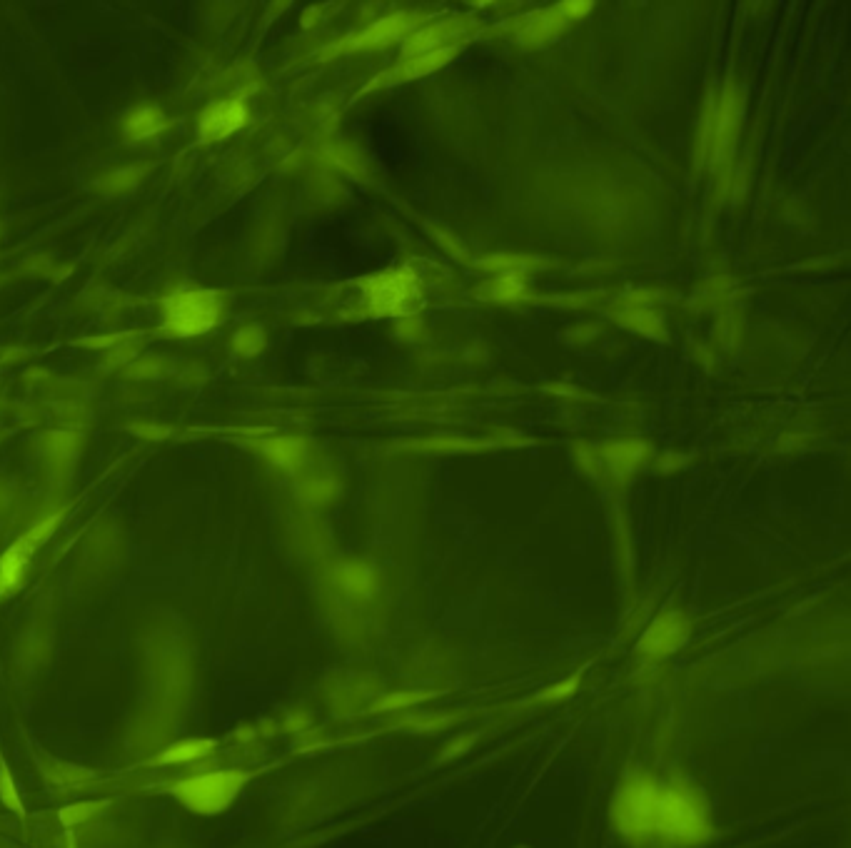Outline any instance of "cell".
<instances>
[{
    "label": "cell",
    "mask_w": 851,
    "mask_h": 848,
    "mask_svg": "<svg viewBox=\"0 0 851 848\" xmlns=\"http://www.w3.org/2000/svg\"><path fill=\"white\" fill-rule=\"evenodd\" d=\"M617 824L632 839L697 844L707 836V816L689 791L634 781L617 799Z\"/></svg>",
    "instance_id": "1"
},
{
    "label": "cell",
    "mask_w": 851,
    "mask_h": 848,
    "mask_svg": "<svg viewBox=\"0 0 851 848\" xmlns=\"http://www.w3.org/2000/svg\"><path fill=\"white\" fill-rule=\"evenodd\" d=\"M228 302L213 287H178L160 302V332L170 340H193L213 332L225 320Z\"/></svg>",
    "instance_id": "2"
},
{
    "label": "cell",
    "mask_w": 851,
    "mask_h": 848,
    "mask_svg": "<svg viewBox=\"0 0 851 848\" xmlns=\"http://www.w3.org/2000/svg\"><path fill=\"white\" fill-rule=\"evenodd\" d=\"M250 774L240 769H223L210 771V774L190 776V779L178 781L170 789V794L180 801L188 811L200 816H215L223 814L233 806L240 791L248 786Z\"/></svg>",
    "instance_id": "3"
},
{
    "label": "cell",
    "mask_w": 851,
    "mask_h": 848,
    "mask_svg": "<svg viewBox=\"0 0 851 848\" xmlns=\"http://www.w3.org/2000/svg\"><path fill=\"white\" fill-rule=\"evenodd\" d=\"M60 519H63V514L60 512L48 514V517H40L38 522L30 524V527L25 529V532L20 534V537L15 539V542L10 544L3 554H0V574H3V582L5 587H8V594L13 592V589L20 584V579L25 577V572H28L30 567V559H33V554L38 552L40 544H45L50 537H53Z\"/></svg>",
    "instance_id": "4"
},
{
    "label": "cell",
    "mask_w": 851,
    "mask_h": 848,
    "mask_svg": "<svg viewBox=\"0 0 851 848\" xmlns=\"http://www.w3.org/2000/svg\"><path fill=\"white\" fill-rule=\"evenodd\" d=\"M250 120V108L243 98H223L215 103L205 105L203 113L198 115V133L200 145L223 143V140L233 138L238 130H243Z\"/></svg>",
    "instance_id": "5"
},
{
    "label": "cell",
    "mask_w": 851,
    "mask_h": 848,
    "mask_svg": "<svg viewBox=\"0 0 851 848\" xmlns=\"http://www.w3.org/2000/svg\"><path fill=\"white\" fill-rule=\"evenodd\" d=\"M417 297V280L412 272L397 270L377 275L367 282L365 300L375 315H402Z\"/></svg>",
    "instance_id": "6"
},
{
    "label": "cell",
    "mask_w": 851,
    "mask_h": 848,
    "mask_svg": "<svg viewBox=\"0 0 851 848\" xmlns=\"http://www.w3.org/2000/svg\"><path fill=\"white\" fill-rule=\"evenodd\" d=\"M170 128V118L160 105L155 103H140L130 108L120 120V135L128 143H145L158 135H163Z\"/></svg>",
    "instance_id": "7"
},
{
    "label": "cell",
    "mask_w": 851,
    "mask_h": 848,
    "mask_svg": "<svg viewBox=\"0 0 851 848\" xmlns=\"http://www.w3.org/2000/svg\"><path fill=\"white\" fill-rule=\"evenodd\" d=\"M739 120H742V100H739L737 90L729 85L722 103H719V108L712 115V153L717 158L727 155L729 145L737 138Z\"/></svg>",
    "instance_id": "8"
},
{
    "label": "cell",
    "mask_w": 851,
    "mask_h": 848,
    "mask_svg": "<svg viewBox=\"0 0 851 848\" xmlns=\"http://www.w3.org/2000/svg\"><path fill=\"white\" fill-rule=\"evenodd\" d=\"M150 165L143 163H130V165H118V168H108L93 180L95 193L105 195V198H118V195H128L148 178Z\"/></svg>",
    "instance_id": "9"
},
{
    "label": "cell",
    "mask_w": 851,
    "mask_h": 848,
    "mask_svg": "<svg viewBox=\"0 0 851 848\" xmlns=\"http://www.w3.org/2000/svg\"><path fill=\"white\" fill-rule=\"evenodd\" d=\"M80 452V437L75 432H48L40 439V457L45 459V464L50 467V472L63 474L73 467V462L78 459Z\"/></svg>",
    "instance_id": "10"
},
{
    "label": "cell",
    "mask_w": 851,
    "mask_h": 848,
    "mask_svg": "<svg viewBox=\"0 0 851 848\" xmlns=\"http://www.w3.org/2000/svg\"><path fill=\"white\" fill-rule=\"evenodd\" d=\"M253 447L268 459L270 464L283 469H297L307 457V447L297 437H263L253 442Z\"/></svg>",
    "instance_id": "11"
},
{
    "label": "cell",
    "mask_w": 851,
    "mask_h": 848,
    "mask_svg": "<svg viewBox=\"0 0 851 848\" xmlns=\"http://www.w3.org/2000/svg\"><path fill=\"white\" fill-rule=\"evenodd\" d=\"M405 23H407L405 15H392V18H382V20H377L375 25H370V28L362 30V33H357L355 38L342 40L340 45H335V48H330V50H360V48H377V45L387 43V40L395 38L397 33H402V28H405Z\"/></svg>",
    "instance_id": "12"
},
{
    "label": "cell",
    "mask_w": 851,
    "mask_h": 848,
    "mask_svg": "<svg viewBox=\"0 0 851 848\" xmlns=\"http://www.w3.org/2000/svg\"><path fill=\"white\" fill-rule=\"evenodd\" d=\"M40 771H43L45 779L50 781L58 789H80L88 781L95 779L93 771L83 769V766L68 764V761L50 759V756H40Z\"/></svg>",
    "instance_id": "13"
},
{
    "label": "cell",
    "mask_w": 851,
    "mask_h": 848,
    "mask_svg": "<svg viewBox=\"0 0 851 848\" xmlns=\"http://www.w3.org/2000/svg\"><path fill=\"white\" fill-rule=\"evenodd\" d=\"M213 749V739H185L178 741V744H170L165 751H160L155 764H188V761L203 759V756H208Z\"/></svg>",
    "instance_id": "14"
},
{
    "label": "cell",
    "mask_w": 851,
    "mask_h": 848,
    "mask_svg": "<svg viewBox=\"0 0 851 848\" xmlns=\"http://www.w3.org/2000/svg\"><path fill=\"white\" fill-rule=\"evenodd\" d=\"M452 53H455L452 48H437V50H430V53L410 55V58H407L405 63L395 70L397 78L407 80V78H420V75L432 73V70L442 68V65L452 58Z\"/></svg>",
    "instance_id": "15"
},
{
    "label": "cell",
    "mask_w": 851,
    "mask_h": 848,
    "mask_svg": "<svg viewBox=\"0 0 851 848\" xmlns=\"http://www.w3.org/2000/svg\"><path fill=\"white\" fill-rule=\"evenodd\" d=\"M265 345H268V335H265V327L263 325H243L240 330H235L233 340H230V350H233L235 357H243V360H250V357H258L260 352L265 350Z\"/></svg>",
    "instance_id": "16"
},
{
    "label": "cell",
    "mask_w": 851,
    "mask_h": 848,
    "mask_svg": "<svg viewBox=\"0 0 851 848\" xmlns=\"http://www.w3.org/2000/svg\"><path fill=\"white\" fill-rule=\"evenodd\" d=\"M452 33H455V23H440V25H432V28L420 30V33H417L415 38H410V43H407V58H410V55H420V53H430V50H437V48H445L442 43H445Z\"/></svg>",
    "instance_id": "17"
},
{
    "label": "cell",
    "mask_w": 851,
    "mask_h": 848,
    "mask_svg": "<svg viewBox=\"0 0 851 848\" xmlns=\"http://www.w3.org/2000/svg\"><path fill=\"white\" fill-rule=\"evenodd\" d=\"M565 23H567V18L560 8L550 10V13H542L540 18H535V23H532L530 28L525 30V35H522V38H525V43H532V45L545 43V40L555 38V35L560 33L562 28H565Z\"/></svg>",
    "instance_id": "18"
},
{
    "label": "cell",
    "mask_w": 851,
    "mask_h": 848,
    "mask_svg": "<svg viewBox=\"0 0 851 848\" xmlns=\"http://www.w3.org/2000/svg\"><path fill=\"white\" fill-rule=\"evenodd\" d=\"M105 809H108V801H80V804H70L65 806V809H60L58 819L60 824L70 829V826L88 824L90 819H95V816Z\"/></svg>",
    "instance_id": "19"
},
{
    "label": "cell",
    "mask_w": 851,
    "mask_h": 848,
    "mask_svg": "<svg viewBox=\"0 0 851 848\" xmlns=\"http://www.w3.org/2000/svg\"><path fill=\"white\" fill-rule=\"evenodd\" d=\"M0 801H3L5 809H10L13 814H20V816L25 814L23 799H20L18 786H15V779L13 774H10L5 759H0Z\"/></svg>",
    "instance_id": "20"
},
{
    "label": "cell",
    "mask_w": 851,
    "mask_h": 848,
    "mask_svg": "<svg viewBox=\"0 0 851 848\" xmlns=\"http://www.w3.org/2000/svg\"><path fill=\"white\" fill-rule=\"evenodd\" d=\"M320 158L337 170H345V173H360L357 155L352 153L350 148H345V145H325V148L320 150Z\"/></svg>",
    "instance_id": "21"
},
{
    "label": "cell",
    "mask_w": 851,
    "mask_h": 848,
    "mask_svg": "<svg viewBox=\"0 0 851 848\" xmlns=\"http://www.w3.org/2000/svg\"><path fill=\"white\" fill-rule=\"evenodd\" d=\"M332 494H335V484L330 479H310L300 487V497H305L312 504L327 502V499H332Z\"/></svg>",
    "instance_id": "22"
},
{
    "label": "cell",
    "mask_w": 851,
    "mask_h": 848,
    "mask_svg": "<svg viewBox=\"0 0 851 848\" xmlns=\"http://www.w3.org/2000/svg\"><path fill=\"white\" fill-rule=\"evenodd\" d=\"M525 265H532V260H527V257H515V255L490 257V260L482 262L485 270H497V272H505V275H515V272H520Z\"/></svg>",
    "instance_id": "23"
},
{
    "label": "cell",
    "mask_w": 851,
    "mask_h": 848,
    "mask_svg": "<svg viewBox=\"0 0 851 848\" xmlns=\"http://www.w3.org/2000/svg\"><path fill=\"white\" fill-rule=\"evenodd\" d=\"M632 315L627 317V325L634 327V330L644 332V335H657V332H662V322L657 320V315L649 310H629Z\"/></svg>",
    "instance_id": "24"
},
{
    "label": "cell",
    "mask_w": 851,
    "mask_h": 848,
    "mask_svg": "<svg viewBox=\"0 0 851 848\" xmlns=\"http://www.w3.org/2000/svg\"><path fill=\"white\" fill-rule=\"evenodd\" d=\"M520 292L522 285L520 280H517V275H505L492 287V297H495V300H515V297H520Z\"/></svg>",
    "instance_id": "25"
},
{
    "label": "cell",
    "mask_w": 851,
    "mask_h": 848,
    "mask_svg": "<svg viewBox=\"0 0 851 848\" xmlns=\"http://www.w3.org/2000/svg\"><path fill=\"white\" fill-rule=\"evenodd\" d=\"M5 594H8V587H5V582H3V574H0V599L5 597Z\"/></svg>",
    "instance_id": "26"
},
{
    "label": "cell",
    "mask_w": 851,
    "mask_h": 848,
    "mask_svg": "<svg viewBox=\"0 0 851 848\" xmlns=\"http://www.w3.org/2000/svg\"><path fill=\"white\" fill-rule=\"evenodd\" d=\"M68 848H75V846H73V844H68Z\"/></svg>",
    "instance_id": "27"
}]
</instances>
